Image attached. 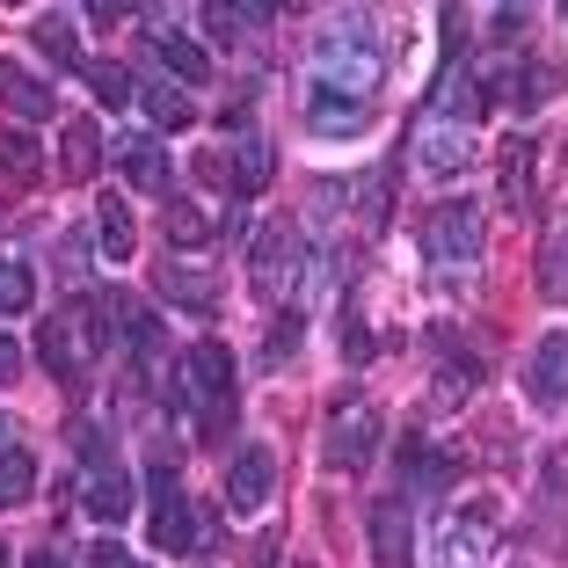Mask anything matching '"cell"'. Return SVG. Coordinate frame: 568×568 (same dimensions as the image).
<instances>
[{"instance_id":"obj_2","label":"cell","mask_w":568,"mask_h":568,"mask_svg":"<svg viewBox=\"0 0 568 568\" xmlns=\"http://www.w3.org/2000/svg\"><path fill=\"white\" fill-rule=\"evenodd\" d=\"M95 321L81 314V306H67V314H44V328H37V357H44V372L51 379H67V386H81L88 372H95Z\"/></svg>"},{"instance_id":"obj_43","label":"cell","mask_w":568,"mask_h":568,"mask_svg":"<svg viewBox=\"0 0 568 568\" xmlns=\"http://www.w3.org/2000/svg\"><path fill=\"white\" fill-rule=\"evenodd\" d=\"M0 437H8V416H0Z\"/></svg>"},{"instance_id":"obj_1","label":"cell","mask_w":568,"mask_h":568,"mask_svg":"<svg viewBox=\"0 0 568 568\" xmlns=\"http://www.w3.org/2000/svg\"><path fill=\"white\" fill-rule=\"evenodd\" d=\"M314 81H328V88H343V95H365L372 102V88H379V73H386V51H379V37L365 30V22H335V30H321V44H314Z\"/></svg>"},{"instance_id":"obj_24","label":"cell","mask_w":568,"mask_h":568,"mask_svg":"<svg viewBox=\"0 0 568 568\" xmlns=\"http://www.w3.org/2000/svg\"><path fill=\"white\" fill-rule=\"evenodd\" d=\"M88 510H95L102 525H118V518H132V481H124L118 467H102V474H88Z\"/></svg>"},{"instance_id":"obj_44","label":"cell","mask_w":568,"mask_h":568,"mask_svg":"<svg viewBox=\"0 0 568 568\" xmlns=\"http://www.w3.org/2000/svg\"><path fill=\"white\" fill-rule=\"evenodd\" d=\"M132 568H139V561H132Z\"/></svg>"},{"instance_id":"obj_32","label":"cell","mask_w":568,"mask_h":568,"mask_svg":"<svg viewBox=\"0 0 568 568\" xmlns=\"http://www.w3.org/2000/svg\"><path fill=\"white\" fill-rule=\"evenodd\" d=\"M30 44L44 51V59H59V67H73V22L67 16H37L30 22Z\"/></svg>"},{"instance_id":"obj_37","label":"cell","mask_w":568,"mask_h":568,"mask_svg":"<svg viewBox=\"0 0 568 568\" xmlns=\"http://www.w3.org/2000/svg\"><path fill=\"white\" fill-rule=\"evenodd\" d=\"M357 197H365V226H379V219H386V175H357Z\"/></svg>"},{"instance_id":"obj_22","label":"cell","mask_w":568,"mask_h":568,"mask_svg":"<svg viewBox=\"0 0 568 568\" xmlns=\"http://www.w3.org/2000/svg\"><path fill=\"white\" fill-rule=\"evenodd\" d=\"M532 161H539L532 139H510L503 146V204L510 212H532Z\"/></svg>"},{"instance_id":"obj_19","label":"cell","mask_w":568,"mask_h":568,"mask_svg":"<svg viewBox=\"0 0 568 568\" xmlns=\"http://www.w3.org/2000/svg\"><path fill=\"white\" fill-rule=\"evenodd\" d=\"M95 248H102V263H132V248H139L132 204L110 197V190H102V204H95Z\"/></svg>"},{"instance_id":"obj_18","label":"cell","mask_w":568,"mask_h":568,"mask_svg":"<svg viewBox=\"0 0 568 568\" xmlns=\"http://www.w3.org/2000/svg\"><path fill=\"white\" fill-rule=\"evenodd\" d=\"M146 51L161 59V73H175L183 88H204V81H212V59H204V44H190V37H175V30H153Z\"/></svg>"},{"instance_id":"obj_23","label":"cell","mask_w":568,"mask_h":568,"mask_svg":"<svg viewBox=\"0 0 568 568\" xmlns=\"http://www.w3.org/2000/svg\"><path fill=\"white\" fill-rule=\"evenodd\" d=\"M59 146H67V153H59V175H67V183H88V175H95V153H102V132L88 118H73Z\"/></svg>"},{"instance_id":"obj_4","label":"cell","mask_w":568,"mask_h":568,"mask_svg":"<svg viewBox=\"0 0 568 568\" xmlns=\"http://www.w3.org/2000/svg\"><path fill=\"white\" fill-rule=\"evenodd\" d=\"M423 248H430V263H445V270H474L481 263V204L474 197L437 204L430 226H423Z\"/></svg>"},{"instance_id":"obj_9","label":"cell","mask_w":568,"mask_h":568,"mask_svg":"<svg viewBox=\"0 0 568 568\" xmlns=\"http://www.w3.org/2000/svg\"><path fill=\"white\" fill-rule=\"evenodd\" d=\"M88 314H95V343H124V351H139V357L153 351V321H146V306H139L132 292L110 284V292L88 300Z\"/></svg>"},{"instance_id":"obj_15","label":"cell","mask_w":568,"mask_h":568,"mask_svg":"<svg viewBox=\"0 0 568 568\" xmlns=\"http://www.w3.org/2000/svg\"><path fill=\"white\" fill-rule=\"evenodd\" d=\"M402 474L416 496H452V481H459V459L452 452H437L430 437H402Z\"/></svg>"},{"instance_id":"obj_13","label":"cell","mask_w":568,"mask_h":568,"mask_svg":"<svg viewBox=\"0 0 568 568\" xmlns=\"http://www.w3.org/2000/svg\"><path fill=\"white\" fill-rule=\"evenodd\" d=\"M416 168L445 183V175H459V168H474V139L459 132V124H437V118H430V124L416 132Z\"/></svg>"},{"instance_id":"obj_42","label":"cell","mask_w":568,"mask_h":568,"mask_svg":"<svg viewBox=\"0 0 568 568\" xmlns=\"http://www.w3.org/2000/svg\"><path fill=\"white\" fill-rule=\"evenodd\" d=\"M0 568H8V547H0Z\"/></svg>"},{"instance_id":"obj_10","label":"cell","mask_w":568,"mask_h":568,"mask_svg":"<svg viewBox=\"0 0 568 568\" xmlns=\"http://www.w3.org/2000/svg\"><path fill=\"white\" fill-rule=\"evenodd\" d=\"M306 132L357 139V132H372V102L365 95H343V88H328V81H314V88H306Z\"/></svg>"},{"instance_id":"obj_11","label":"cell","mask_w":568,"mask_h":568,"mask_svg":"<svg viewBox=\"0 0 568 568\" xmlns=\"http://www.w3.org/2000/svg\"><path fill=\"white\" fill-rule=\"evenodd\" d=\"M372 568H416V518H408V503H372Z\"/></svg>"},{"instance_id":"obj_7","label":"cell","mask_w":568,"mask_h":568,"mask_svg":"<svg viewBox=\"0 0 568 568\" xmlns=\"http://www.w3.org/2000/svg\"><path fill=\"white\" fill-rule=\"evenodd\" d=\"M248 277H255V292H263V300H284V292L300 284V234H292L284 219L255 234V248H248Z\"/></svg>"},{"instance_id":"obj_38","label":"cell","mask_w":568,"mask_h":568,"mask_svg":"<svg viewBox=\"0 0 568 568\" xmlns=\"http://www.w3.org/2000/svg\"><path fill=\"white\" fill-rule=\"evenodd\" d=\"M437 30H445V51H467V16H459V8H445Z\"/></svg>"},{"instance_id":"obj_27","label":"cell","mask_w":568,"mask_h":568,"mask_svg":"<svg viewBox=\"0 0 568 568\" xmlns=\"http://www.w3.org/2000/svg\"><path fill=\"white\" fill-rule=\"evenodd\" d=\"M212 234H219L212 204H175V212H168V241H175V248H204Z\"/></svg>"},{"instance_id":"obj_25","label":"cell","mask_w":568,"mask_h":568,"mask_svg":"<svg viewBox=\"0 0 568 568\" xmlns=\"http://www.w3.org/2000/svg\"><path fill=\"white\" fill-rule=\"evenodd\" d=\"M0 175L8 183H37L44 175V146L30 132H0Z\"/></svg>"},{"instance_id":"obj_41","label":"cell","mask_w":568,"mask_h":568,"mask_svg":"<svg viewBox=\"0 0 568 568\" xmlns=\"http://www.w3.org/2000/svg\"><path fill=\"white\" fill-rule=\"evenodd\" d=\"M30 568H67V554H30Z\"/></svg>"},{"instance_id":"obj_12","label":"cell","mask_w":568,"mask_h":568,"mask_svg":"<svg viewBox=\"0 0 568 568\" xmlns=\"http://www.w3.org/2000/svg\"><path fill=\"white\" fill-rule=\"evenodd\" d=\"M270 496H277V467H270V452H241L234 467H226V510H234V518H255Z\"/></svg>"},{"instance_id":"obj_16","label":"cell","mask_w":568,"mask_h":568,"mask_svg":"<svg viewBox=\"0 0 568 568\" xmlns=\"http://www.w3.org/2000/svg\"><path fill=\"white\" fill-rule=\"evenodd\" d=\"M525 394L539 408H561L568 402V335H539L532 365H525Z\"/></svg>"},{"instance_id":"obj_3","label":"cell","mask_w":568,"mask_h":568,"mask_svg":"<svg viewBox=\"0 0 568 568\" xmlns=\"http://www.w3.org/2000/svg\"><path fill=\"white\" fill-rule=\"evenodd\" d=\"M496 532H503V510H496L488 496L459 503V510L445 518V532H437V568H488Z\"/></svg>"},{"instance_id":"obj_8","label":"cell","mask_w":568,"mask_h":568,"mask_svg":"<svg viewBox=\"0 0 568 568\" xmlns=\"http://www.w3.org/2000/svg\"><path fill=\"white\" fill-rule=\"evenodd\" d=\"M153 547L161 554H190L197 547V510H190V496L183 488H175V474L161 467V459H153Z\"/></svg>"},{"instance_id":"obj_28","label":"cell","mask_w":568,"mask_h":568,"mask_svg":"<svg viewBox=\"0 0 568 568\" xmlns=\"http://www.w3.org/2000/svg\"><path fill=\"white\" fill-rule=\"evenodd\" d=\"M139 102H146V118L161 124V132H183V124H190V102H183V88H175V81H146V88H139Z\"/></svg>"},{"instance_id":"obj_31","label":"cell","mask_w":568,"mask_h":568,"mask_svg":"<svg viewBox=\"0 0 568 568\" xmlns=\"http://www.w3.org/2000/svg\"><path fill=\"white\" fill-rule=\"evenodd\" d=\"M539 292H547L554 306L568 300V226H561V234L547 241V248H539Z\"/></svg>"},{"instance_id":"obj_30","label":"cell","mask_w":568,"mask_h":568,"mask_svg":"<svg viewBox=\"0 0 568 568\" xmlns=\"http://www.w3.org/2000/svg\"><path fill=\"white\" fill-rule=\"evenodd\" d=\"M226 161H234V190H241V197H255V190L270 183V146H263V139H241Z\"/></svg>"},{"instance_id":"obj_39","label":"cell","mask_w":568,"mask_h":568,"mask_svg":"<svg viewBox=\"0 0 568 568\" xmlns=\"http://www.w3.org/2000/svg\"><path fill=\"white\" fill-rule=\"evenodd\" d=\"M88 568H132V554H124V547H118V539H102V547H95V554H88Z\"/></svg>"},{"instance_id":"obj_17","label":"cell","mask_w":568,"mask_h":568,"mask_svg":"<svg viewBox=\"0 0 568 568\" xmlns=\"http://www.w3.org/2000/svg\"><path fill=\"white\" fill-rule=\"evenodd\" d=\"M430 118H437V124H459V132H467V124L481 118V73L445 67V81H437V95H430Z\"/></svg>"},{"instance_id":"obj_21","label":"cell","mask_w":568,"mask_h":568,"mask_svg":"<svg viewBox=\"0 0 568 568\" xmlns=\"http://www.w3.org/2000/svg\"><path fill=\"white\" fill-rule=\"evenodd\" d=\"M0 102H8L16 118H51V88L37 81L30 67H16V59H0Z\"/></svg>"},{"instance_id":"obj_40","label":"cell","mask_w":568,"mask_h":568,"mask_svg":"<svg viewBox=\"0 0 568 568\" xmlns=\"http://www.w3.org/2000/svg\"><path fill=\"white\" fill-rule=\"evenodd\" d=\"M16 372H22V351L8 343V335H0V386H16Z\"/></svg>"},{"instance_id":"obj_35","label":"cell","mask_w":568,"mask_h":568,"mask_svg":"<svg viewBox=\"0 0 568 568\" xmlns=\"http://www.w3.org/2000/svg\"><path fill=\"white\" fill-rule=\"evenodd\" d=\"M343 357H351V365H365V357H372V328L357 314H343Z\"/></svg>"},{"instance_id":"obj_29","label":"cell","mask_w":568,"mask_h":568,"mask_svg":"<svg viewBox=\"0 0 568 568\" xmlns=\"http://www.w3.org/2000/svg\"><path fill=\"white\" fill-rule=\"evenodd\" d=\"M37 488V459L22 445H0V503H30Z\"/></svg>"},{"instance_id":"obj_5","label":"cell","mask_w":568,"mask_h":568,"mask_svg":"<svg viewBox=\"0 0 568 568\" xmlns=\"http://www.w3.org/2000/svg\"><path fill=\"white\" fill-rule=\"evenodd\" d=\"M379 437H386V423H379V408L372 402H343L328 416V467H343V474H365L372 459H379Z\"/></svg>"},{"instance_id":"obj_26","label":"cell","mask_w":568,"mask_h":568,"mask_svg":"<svg viewBox=\"0 0 568 568\" xmlns=\"http://www.w3.org/2000/svg\"><path fill=\"white\" fill-rule=\"evenodd\" d=\"M37 306V270L22 255H0V314H30Z\"/></svg>"},{"instance_id":"obj_36","label":"cell","mask_w":568,"mask_h":568,"mask_svg":"<svg viewBox=\"0 0 568 568\" xmlns=\"http://www.w3.org/2000/svg\"><path fill=\"white\" fill-rule=\"evenodd\" d=\"M263 351H270V357H292V351H300V314H277V328H270Z\"/></svg>"},{"instance_id":"obj_14","label":"cell","mask_w":568,"mask_h":568,"mask_svg":"<svg viewBox=\"0 0 568 568\" xmlns=\"http://www.w3.org/2000/svg\"><path fill=\"white\" fill-rule=\"evenodd\" d=\"M153 292H161L168 306H183V314H212V306H219V277L204 263H161Z\"/></svg>"},{"instance_id":"obj_20","label":"cell","mask_w":568,"mask_h":568,"mask_svg":"<svg viewBox=\"0 0 568 568\" xmlns=\"http://www.w3.org/2000/svg\"><path fill=\"white\" fill-rule=\"evenodd\" d=\"M118 161H124V175H132V190H146V197H161V190L175 183V168H168V153L153 146V139H118Z\"/></svg>"},{"instance_id":"obj_34","label":"cell","mask_w":568,"mask_h":568,"mask_svg":"<svg viewBox=\"0 0 568 568\" xmlns=\"http://www.w3.org/2000/svg\"><path fill=\"white\" fill-rule=\"evenodd\" d=\"M88 81H95L102 110H124V102L139 95V88H132V73H124V67H88Z\"/></svg>"},{"instance_id":"obj_6","label":"cell","mask_w":568,"mask_h":568,"mask_svg":"<svg viewBox=\"0 0 568 568\" xmlns=\"http://www.w3.org/2000/svg\"><path fill=\"white\" fill-rule=\"evenodd\" d=\"M183 386L197 394L204 408H212L219 423H226V416H234V351H226V343H212V335H204V343H190V351H183Z\"/></svg>"},{"instance_id":"obj_33","label":"cell","mask_w":568,"mask_h":568,"mask_svg":"<svg viewBox=\"0 0 568 568\" xmlns=\"http://www.w3.org/2000/svg\"><path fill=\"white\" fill-rule=\"evenodd\" d=\"M474 379H481V365H474V357H445V365H437V402H467L474 394Z\"/></svg>"}]
</instances>
